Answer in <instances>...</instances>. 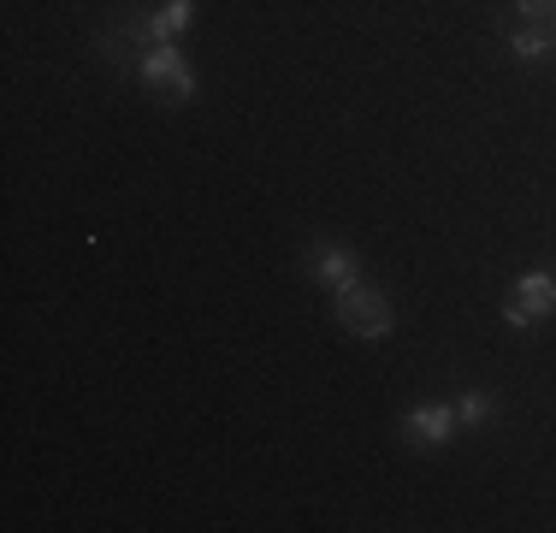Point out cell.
<instances>
[{
    "label": "cell",
    "mask_w": 556,
    "mask_h": 533,
    "mask_svg": "<svg viewBox=\"0 0 556 533\" xmlns=\"http://www.w3.org/2000/svg\"><path fill=\"white\" fill-rule=\"evenodd\" d=\"M130 84L154 89L161 101H178V107L195 101V72H190V60H184L178 42H154L137 65H130Z\"/></svg>",
    "instance_id": "obj_1"
},
{
    "label": "cell",
    "mask_w": 556,
    "mask_h": 533,
    "mask_svg": "<svg viewBox=\"0 0 556 533\" xmlns=\"http://www.w3.org/2000/svg\"><path fill=\"white\" fill-rule=\"evenodd\" d=\"M332 314H338V326H343V332H355V338H367V344L391 338V326H396L386 290L367 285V278H355V285L332 290Z\"/></svg>",
    "instance_id": "obj_2"
},
{
    "label": "cell",
    "mask_w": 556,
    "mask_h": 533,
    "mask_svg": "<svg viewBox=\"0 0 556 533\" xmlns=\"http://www.w3.org/2000/svg\"><path fill=\"white\" fill-rule=\"evenodd\" d=\"M545 314H556V273L533 266V273H521L509 285V297H503V326L527 332V326H539Z\"/></svg>",
    "instance_id": "obj_3"
},
{
    "label": "cell",
    "mask_w": 556,
    "mask_h": 533,
    "mask_svg": "<svg viewBox=\"0 0 556 533\" xmlns=\"http://www.w3.org/2000/svg\"><path fill=\"white\" fill-rule=\"evenodd\" d=\"M396 433H403L408 450H439V445H450V438L462 433L456 404H420V409H408V416L396 421Z\"/></svg>",
    "instance_id": "obj_4"
},
{
    "label": "cell",
    "mask_w": 556,
    "mask_h": 533,
    "mask_svg": "<svg viewBox=\"0 0 556 533\" xmlns=\"http://www.w3.org/2000/svg\"><path fill=\"white\" fill-rule=\"evenodd\" d=\"M302 266H308V278H314V285H326V290H343V285H355V278H367L362 256L343 249V244H314L308 256H302Z\"/></svg>",
    "instance_id": "obj_5"
},
{
    "label": "cell",
    "mask_w": 556,
    "mask_h": 533,
    "mask_svg": "<svg viewBox=\"0 0 556 533\" xmlns=\"http://www.w3.org/2000/svg\"><path fill=\"white\" fill-rule=\"evenodd\" d=\"M509 60L515 65H545L556 60V36H551V24H521V30H509Z\"/></svg>",
    "instance_id": "obj_6"
},
{
    "label": "cell",
    "mask_w": 556,
    "mask_h": 533,
    "mask_svg": "<svg viewBox=\"0 0 556 533\" xmlns=\"http://www.w3.org/2000/svg\"><path fill=\"white\" fill-rule=\"evenodd\" d=\"M142 18H149L154 42H184V30L195 24V0H166V7L142 12Z\"/></svg>",
    "instance_id": "obj_7"
},
{
    "label": "cell",
    "mask_w": 556,
    "mask_h": 533,
    "mask_svg": "<svg viewBox=\"0 0 556 533\" xmlns=\"http://www.w3.org/2000/svg\"><path fill=\"white\" fill-rule=\"evenodd\" d=\"M492 416H497V404H492L485 392H462V397H456V421H462V433H468V426H485Z\"/></svg>",
    "instance_id": "obj_8"
},
{
    "label": "cell",
    "mask_w": 556,
    "mask_h": 533,
    "mask_svg": "<svg viewBox=\"0 0 556 533\" xmlns=\"http://www.w3.org/2000/svg\"><path fill=\"white\" fill-rule=\"evenodd\" d=\"M515 12H521L527 24H551L556 18V0H515Z\"/></svg>",
    "instance_id": "obj_9"
},
{
    "label": "cell",
    "mask_w": 556,
    "mask_h": 533,
    "mask_svg": "<svg viewBox=\"0 0 556 533\" xmlns=\"http://www.w3.org/2000/svg\"><path fill=\"white\" fill-rule=\"evenodd\" d=\"M551 36H556V18H551Z\"/></svg>",
    "instance_id": "obj_10"
}]
</instances>
